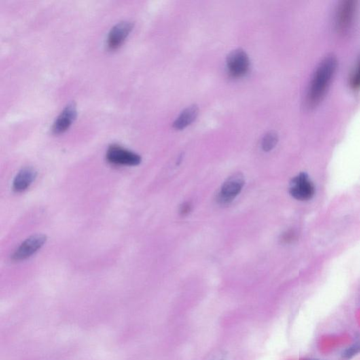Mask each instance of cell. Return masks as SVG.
<instances>
[{
	"label": "cell",
	"mask_w": 360,
	"mask_h": 360,
	"mask_svg": "<svg viewBox=\"0 0 360 360\" xmlns=\"http://www.w3.org/2000/svg\"><path fill=\"white\" fill-rule=\"evenodd\" d=\"M289 192L295 199L308 201L314 196L315 187L308 174L301 172L291 180Z\"/></svg>",
	"instance_id": "cell-3"
},
{
	"label": "cell",
	"mask_w": 360,
	"mask_h": 360,
	"mask_svg": "<svg viewBox=\"0 0 360 360\" xmlns=\"http://www.w3.org/2000/svg\"><path fill=\"white\" fill-rule=\"evenodd\" d=\"M47 242V236L44 234H35L30 236L11 255L12 261L16 262L25 261L37 253Z\"/></svg>",
	"instance_id": "cell-5"
},
{
	"label": "cell",
	"mask_w": 360,
	"mask_h": 360,
	"mask_svg": "<svg viewBox=\"0 0 360 360\" xmlns=\"http://www.w3.org/2000/svg\"><path fill=\"white\" fill-rule=\"evenodd\" d=\"M227 66L232 76H244L249 70V57L243 49H235L227 56Z\"/></svg>",
	"instance_id": "cell-7"
},
{
	"label": "cell",
	"mask_w": 360,
	"mask_h": 360,
	"mask_svg": "<svg viewBox=\"0 0 360 360\" xmlns=\"http://www.w3.org/2000/svg\"><path fill=\"white\" fill-rule=\"evenodd\" d=\"M350 85L354 90L360 89V58L357 68H356L355 71L352 74L351 79H350Z\"/></svg>",
	"instance_id": "cell-14"
},
{
	"label": "cell",
	"mask_w": 360,
	"mask_h": 360,
	"mask_svg": "<svg viewBox=\"0 0 360 360\" xmlns=\"http://www.w3.org/2000/svg\"><path fill=\"white\" fill-rule=\"evenodd\" d=\"M37 172L33 168L27 167L18 172L13 183V189L16 192L21 193L27 190L35 181Z\"/></svg>",
	"instance_id": "cell-10"
},
{
	"label": "cell",
	"mask_w": 360,
	"mask_h": 360,
	"mask_svg": "<svg viewBox=\"0 0 360 360\" xmlns=\"http://www.w3.org/2000/svg\"><path fill=\"white\" fill-rule=\"evenodd\" d=\"M245 179L242 174L236 173L229 177L222 186L217 195V201L221 204H229L240 194Z\"/></svg>",
	"instance_id": "cell-4"
},
{
	"label": "cell",
	"mask_w": 360,
	"mask_h": 360,
	"mask_svg": "<svg viewBox=\"0 0 360 360\" xmlns=\"http://www.w3.org/2000/svg\"><path fill=\"white\" fill-rule=\"evenodd\" d=\"M278 135L275 132H269L265 134L262 141V148L263 151L268 152L272 151L278 143Z\"/></svg>",
	"instance_id": "cell-12"
},
{
	"label": "cell",
	"mask_w": 360,
	"mask_h": 360,
	"mask_svg": "<svg viewBox=\"0 0 360 360\" xmlns=\"http://www.w3.org/2000/svg\"><path fill=\"white\" fill-rule=\"evenodd\" d=\"M305 360H322V359H305Z\"/></svg>",
	"instance_id": "cell-16"
},
{
	"label": "cell",
	"mask_w": 360,
	"mask_h": 360,
	"mask_svg": "<svg viewBox=\"0 0 360 360\" xmlns=\"http://www.w3.org/2000/svg\"><path fill=\"white\" fill-rule=\"evenodd\" d=\"M106 156L109 163L119 166H138L142 161L141 156L137 153L115 145L110 146Z\"/></svg>",
	"instance_id": "cell-6"
},
{
	"label": "cell",
	"mask_w": 360,
	"mask_h": 360,
	"mask_svg": "<svg viewBox=\"0 0 360 360\" xmlns=\"http://www.w3.org/2000/svg\"><path fill=\"white\" fill-rule=\"evenodd\" d=\"M337 66L338 61L333 55L326 56L320 62L314 72L307 94L306 104L310 109L317 107L325 98L336 73Z\"/></svg>",
	"instance_id": "cell-1"
},
{
	"label": "cell",
	"mask_w": 360,
	"mask_h": 360,
	"mask_svg": "<svg viewBox=\"0 0 360 360\" xmlns=\"http://www.w3.org/2000/svg\"><path fill=\"white\" fill-rule=\"evenodd\" d=\"M77 112L76 104L74 102L67 104L53 123V133L60 134L65 132L76 118Z\"/></svg>",
	"instance_id": "cell-9"
},
{
	"label": "cell",
	"mask_w": 360,
	"mask_h": 360,
	"mask_svg": "<svg viewBox=\"0 0 360 360\" xmlns=\"http://www.w3.org/2000/svg\"><path fill=\"white\" fill-rule=\"evenodd\" d=\"M357 10V2L346 0L339 5L336 14V29L341 35L348 33L351 28Z\"/></svg>",
	"instance_id": "cell-2"
},
{
	"label": "cell",
	"mask_w": 360,
	"mask_h": 360,
	"mask_svg": "<svg viewBox=\"0 0 360 360\" xmlns=\"http://www.w3.org/2000/svg\"><path fill=\"white\" fill-rule=\"evenodd\" d=\"M198 114V108L196 105L187 107L176 119L173 123V128L178 130H183L196 120Z\"/></svg>",
	"instance_id": "cell-11"
},
{
	"label": "cell",
	"mask_w": 360,
	"mask_h": 360,
	"mask_svg": "<svg viewBox=\"0 0 360 360\" xmlns=\"http://www.w3.org/2000/svg\"><path fill=\"white\" fill-rule=\"evenodd\" d=\"M360 352V343H356L355 344L352 345V346L347 348L343 353V357L344 359H350L354 356L357 355Z\"/></svg>",
	"instance_id": "cell-13"
},
{
	"label": "cell",
	"mask_w": 360,
	"mask_h": 360,
	"mask_svg": "<svg viewBox=\"0 0 360 360\" xmlns=\"http://www.w3.org/2000/svg\"><path fill=\"white\" fill-rule=\"evenodd\" d=\"M133 29V24L130 22L117 23L110 30L107 37V47L111 50L118 48L126 41L127 37Z\"/></svg>",
	"instance_id": "cell-8"
},
{
	"label": "cell",
	"mask_w": 360,
	"mask_h": 360,
	"mask_svg": "<svg viewBox=\"0 0 360 360\" xmlns=\"http://www.w3.org/2000/svg\"><path fill=\"white\" fill-rule=\"evenodd\" d=\"M191 205L190 203L186 202L184 203L181 206H180L179 212L182 215L185 216L187 215L188 214L190 213L191 211Z\"/></svg>",
	"instance_id": "cell-15"
}]
</instances>
